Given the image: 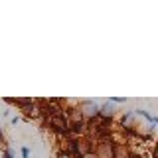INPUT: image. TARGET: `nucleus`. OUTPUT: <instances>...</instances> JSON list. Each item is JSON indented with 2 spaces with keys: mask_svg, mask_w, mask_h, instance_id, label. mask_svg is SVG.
Wrapping results in <instances>:
<instances>
[{
  "mask_svg": "<svg viewBox=\"0 0 158 158\" xmlns=\"http://www.w3.org/2000/svg\"><path fill=\"white\" fill-rule=\"evenodd\" d=\"M20 152H22V158H30V148L28 146H22V150H20Z\"/></svg>",
  "mask_w": 158,
  "mask_h": 158,
  "instance_id": "obj_3",
  "label": "nucleus"
},
{
  "mask_svg": "<svg viewBox=\"0 0 158 158\" xmlns=\"http://www.w3.org/2000/svg\"><path fill=\"white\" fill-rule=\"evenodd\" d=\"M0 142H4V135H2V131H0Z\"/></svg>",
  "mask_w": 158,
  "mask_h": 158,
  "instance_id": "obj_4",
  "label": "nucleus"
},
{
  "mask_svg": "<svg viewBox=\"0 0 158 158\" xmlns=\"http://www.w3.org/2000/svg\"><path fill=\"white\" fill-rule=\"evenodd\" d=\"M101 117H111L113 118V103H105V105L101 107Z\"/></svg>",
  "mask_w": 158,
  "mask_h": 158,
  "instance_id": "obj_1",
  "label": "nucleus"
},
{
  "mask_svg": "<svg viewBox=\"0 0 158 158\" xmlns=\"http://www.w3.org/2000/svg\"><path fill=\"white\" fill-rule=\"evenodd\" d=\"M154 125H158V117H154Z\"/></svg>",
  "mask_w": 158,
  "mask_h": 158,
  "instance_id": "obj_6",
  "label": "nucleus"
},
{
  "mask_svg": "<svg viewBox=\"0 0 158 158\" xmlns=\"http://www.w3.org/2000/svg\"><path fill=\"white\" fill-rule=\"evenodd\" d=\"M2 158H14L12 148H6V150H4V154H2Z\"/></svg>",
  "mask_w": 158,
  "mask_h": 158,
  "instance_id": "obj_2",
  "label": "nucleus"
},
{
  "mask_svg": "<svg viewBox=\"0 0 158 158\" xmlns=\"http://www.w3.org/2000/svg\"><path fill=\"white\" fill-rule=\"evenodd\" d=\"M154 158H158V144H156V150H154Z\"/></svg>",
  "mask_w": 158,
  "mask_h": 158,
  "instance_id": "obj_5",
  "label": "nucleus"
}]
</instances>
